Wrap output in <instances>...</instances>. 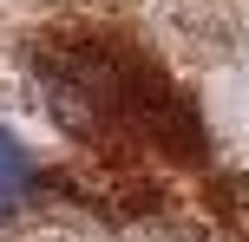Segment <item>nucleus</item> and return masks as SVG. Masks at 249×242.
<instances>
[{"instance_id": "nucleus-1", "label": "nucleus", "mask_w": 249, "mask_h": 242, "mask_svg": "<svg viewBox=\"0 0 249 242\" xmlns=\"http://www.w3.org/2000/svg\"><path fill=\"white\" fill-rule=\"evenodd\" d=\"M33 85L72 138H144V144H177V151H190V138H197L184 98L138 52L112 46V39L53 46L33 65Z\"/></svg>"}, {"instance_id": "nucleus-2", "label": "nucleus", "mask_w": 249, "mask_h": 242, "mask_svg": "<svg viewBox=\"0 0 249 242\" xmlns=\"http://www.w3.org/2000/svg\"><path fill=\"white\" fill-rule=\"evenodd\" d=\"M26 196H33V157H26V144L0 125V223H7Z\"/></svg>"}]
</instances>
